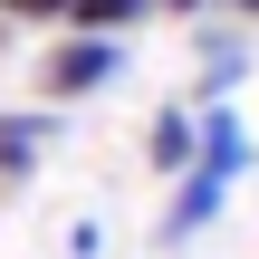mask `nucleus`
Here are the masks:
<instances>
[{
	"label": "nucleus",
	"mask_w": 259,
	"mask_h": 259,
	"mask_svg": "<svg viewBox=\"0 0 259 259\" xmlns=\"http://www.w3.org/2000/svg\"><path fill=\"white\" fill-rule=\"evenodd\" d=\"M240 77H250V38H202V96L221 106Z\"/></svg>",
	"instance_id": "obj_5"
},
{
	"label": "nucleus",
	"mask_w": 259,
	"mask_h": 259,
	"mask_svg": "<svg viewBox=\"0 0 259 259\" xmlns=\"http://www.w3.org/2000/svg\"><path fill=\"white\" fill-rule=\"evenodd\" d=\"M144 10H154V0H58V19H77L87 38H125Z\"/></svg>",
	"instance_id": "obj_4"
},
{
	"label": "nucleus",
	"mask_w": 259,
	"mask_h": 259,
	"mask_svg": "<svg viewBox=\"0 0 259 259\" xmlns=\"http://www.w3.org/2000/svg\"><path fill=\"white\" fill-rule=\"evenodd\" d=\"M154 10H173V19H192V10H211V0H154Z\"/></svg>",
	"instance_id": "obj_8"
},
{
	"label": "nucleus",
	"mask_w": 259,
	"mask_h": 259,
	"mask_svg": "<svg viewBox=\"0 0 259 259\" xmlns=\"http://www.w3.org/2000/svg\"><path fill=\"white\" fill-rule=\"evenodd\" d=\"M38 144H48V115H0V183H29Z\"/></svg>",
	"instance_id": "obj_3"
},
{
	"label": "nucleus",
	"mask_w": 259,
	"mask_h": 259,
	"mask_svg": "<svg viewBox=\"0 0 259 259\" xmlns=\"http://www.w3.org/2000/svg\"><path fill=\"white\" fill-rule=\"evenodd\" d=\"M231 10H250V19H259V0H231Z\"/></svg>",
	"instance_id": "obj_9"
},
{
	"label": "nucleus",
	"mask_w": 259,
	"mask_h": 259,
	"mask_svg": "<svg viewBox=\"0 0 259 259\" xmlns=\"http://www.w3.org/2000/svg\"><path fill=\"white\" fill-rule=\"evenodd\" d=\"M10 19H58V0H0Z\"/></svg>",
	"instance_id": "obj_7"
},
{
	"label": "nucleus",
	"mask_w": 259,
	"mask_h": 259,
	"mask_svg": "<svg viewBox=\"0 0 259 259\" xmlns=\"http://www.w3.org/2000/svg\"><path fill=\"white\" fill-rule=\"evenodd\" d=\"M144 154H154V173H192V115H183V106H163V115H154V135H144Z\"/></svg>",
	"instance_id": "obj_6"
},
{
	"label": "nucleus",
	"mask_w": 259,
	"mask_h": 259,
	"mask_svg": "<svg viewBox=\"0 0 259 259\" xmlns=\"http://www.w3.org/2000/svg\"><path fill=\"white\" fill-rule=\"evenodd\" d=\"M221 202H231V183H221V173H202V163H192V173H173V202H163V250H173V240H192V231H211V221H221Z\"/></svg>",
	"instance_id": "obj_2"
},
{
	"label": "nucleus",
	"mask_w": 259,
	"mask_h": 259,
	"mask_svg": "<svg viewBox=\"0 0 259 259\" xmlns=\"http://www.w3.org/2000/svg\"><path fill=\"white\" fill-rule=\"evenodd\" d=\"M125 77V38H58L48 58H38V96L48 106H67V96H96V87H115Z\"/></svg>",
	"instance_id": "obj_1"
}]
</instances>
